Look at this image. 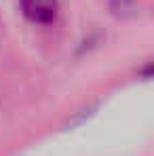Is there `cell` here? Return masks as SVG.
<instances>
[{
    "mask_svg": "<svg viewBox=\"0 0 154 156\" xmlns=\"http://www.w3.org/2000/svg\"><path fill=\"white\" fill-rule=\"evenodd\" d=\"M21 13L30 23L49 26L59 15V0H19Z\"/></svg>",
    "mask_w": 154,
    "mask_h": 156,
    "instance_id": "1",
    "label": "cell"
}]
</instances>
